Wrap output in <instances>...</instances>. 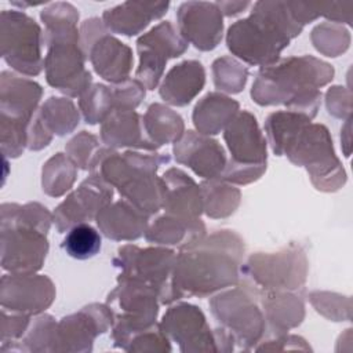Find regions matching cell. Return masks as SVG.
Returning <instances> with one entry per match:
<instances>
[{
    "label": "cell",
    "instance_id": "2",
    "mask_svg": "<svg viewBox=\"0 0 353 353\" xmlns=\"http://www.w3.org/2000/svg\"><path fill=\"white\" fill-rule=\"evenodd\" d=\"M334 74L330 63L313 55L280 58L258 70L251 98L259 106L284 105L287 110L313 120L321 103L320 88L327 85Z\"/></svg>",
    "mask_w": 353,
    "mask_h": 353
},
{
    "label": "cell",
    "instance_id": "6",
    "mask_svg": "<svg viewBox=\"0 0 353 353\" xmlns=\"http://www.w3.org/2000/svg\"><path fill=\"white\" fill-rule=\"evenodd\" d=\"M0 218L1 268L10 273L39 272L48 254L52 212L37 201L3 203Z\"/></svg>",
    "mask_w": 353,
    "mask_h": 353
},
{
    "label": "cell",
    "instance_id": "20",
    "mask_svg": "<svg viewBox=\"0 0 353 353\" xmlns=\"http://www.w3.org/2000/svg\"><path fill=\"white\" fill-rule=\"evenodd\" d=\"M181 36L199 51H212L223 36V14L216 3L185 1L176 11Z\"/></svg>",
    "mask_w": 353,
    "mask_h": 353
},
{
    "label": "cell",
    "instance_id": "1",
    "mask_svg": "<svg viewBox=\"0 0 353 353\" xmlns=\"http://www.w3.org/2000/svg\"><path fill=\"white\" fill-rule=\"evenodd\" d=\"M245 245L233 230L223 229L204 236L176 252L174 287L179 296L207 298L240 281Z\"/></svg>",
    "mask_w": 353,
    "mask_h": 353
},
{
    "label": "cell",
    "instance_id": "22",
    "mask_svg": "<svg viewBox=\"0 0 353 353\" xmlns=\"http://www.w3.org/2000/svg\"><path fill=\"white\" fill-rule=\"evenodd\" d=\"M168 8L170 1H124L105 10L101 19L110 33L132 37L164 17Z\"/></svg>",
    "mask_w": 353,
    "mask_h": 353
},
{
    "label": "cell",
    "instance_id": "44",
    "mask_svg": "<svg viewBox=\"0 0 353 353\" xmlns=\"http://www.w3.org/2000/svg\"><path fill=\"white\" fill-rule=\"evenodd\" d=\"M32 316L23 313H15L1 309V345L0 350L6 352L12 343L22 338L30 324Z\"/></svg>",
    "mask_w": 353,
    "mask_h": 353
},
{
    "label": "cell",
    "instance_id": "19",
    "mask_svg": "<svg viewBox=\"0 0 353 353\" xmlns=\"http://www.w3.org/2000/svg\"><path fill=\"white\" fill-rule=\"evenodd\" d=\"M57 295L54 281L46 274L10 273L1 276V309L37 316L48 309Z\"/></svg>",
    "mask_w": 353,
    "mask_h": 353
},
{
    "label": "cell",
    "instance_id": "41",
    "mask_svg": "<svg viewBox=\"0 0 353 353\" xmlns=\"http://www.w3.org/2000/svg\"><path fill=\"white\" fill-rule=\"evenodd\" d=\"M309 301L313 307L328 320L349 321L352 317L350 296L325 291H314L309 294Z\"/></svg>",
    "mask_w": 353,
    "mask_h": 353
},
{
    "label": "cell",
    "instance_id": "30",
    "mask_svg": "<svg viewBox=\"0 0 353 353\" xmlns=\"http://www.w3.org/2000/svg\"><path fill=\"white\" fill-rule=\"evenodd\" d=\"M239 112L240 103L236 99L214 91L204 95L196 103L192 120L197 132L210 137L225 130Z\"/></svg>",
    "mask_w": 353,
    "mask_h": 353
},
{
    "label": "cell",
    "instance_id": "31",
    "mask_svg": "<svg viewBox=\"0 0 353 353\" xmlns=\"http://www.w3.org/2000/svg\"><path fill=\"white\" fill-rule=\"evenodd\" d=\"M142 121L145 134L156 149L175 143L185 132L181 114L163 103H152L142 116Z\"/></svg>",
    "mask_w": 353,
    "mask_h": 353
},
{
    "label": "cell",
    "instance_id": "16",
    "mask_svg": "<svg viewBox=\"0 0 353 353\" xmlns=\"http://www.w3.org/2000/svg\"><path fill=\"white\" fill-rule=\"evenodd\" d=\"M114 314L106 303H90L57 323L52 353H90L98 335L112 330Z\"/></svg>",
    "mask_w": 353,
    "mask_h": 353
},
{
    "label": "cell",
    "instance_id": "38",
    "mask_svg": "<svg viewBox=\"0 0 353 353\" xmlns=\"http://www.w3.org/2000/svg\"><path fill=\"white\" fill-rule=\"evenodd\" d=\"M105 148L106 146L102 145V141H99L97 135L88 131H80L77 135L68 141L65 152L77 168L91 172Z\"/></svg>",
    "mask_w": 353,
    "mask_h": 353
},
{
    "label": "cell",
    "instance_id": "43",
    "mask_svg": "<svg viewBox=\"0 0 353 353\" xmlns=\"http://www.w3.org/2000/svg\"><path fill=\"white\" fill-rule=\"evenodd\" d=\"M114 109L135 110L146 95L145 85L137 79H127L119 84H112Z\"/></svg>",
    "mask_w": 353,
    "mask_h": 353
},
{
    "label": "cell",
    "instance_id": "34",
    "mask_svg": "<svg viewBox=\"0 0 353 353\" xmlns=\"http://www.w3.org/2000/svg\"><path fill=\"white\" fill-rule=\"evenodd\" d=\"M77 167L66 153H55L43 165L41 188L50 197H61L73 188Z\"/></svg>",
    "mask_w": 353,
    "mask_h": 353
},
{
    "label": "cell",
    "instance_id": "49",
    "mask_svg": "<svg viewBox=\"0 0 353 353\" xmlns=\"http://www.w3.org/2000/svg\"><path fill=\"white\" fill-rule=\"evenodd\" d=\"M352 14H353V1L328 3L327 11L324 12L323 17L332 23L352 25Z\"/></svg>",
    "mask_w": 353,
    "mask_h": 353
},
{
    "label": "cell",
    "instance_id": "28",
    "mask_svg": "<svg viewBox=\"0 0 353 353\" xmlns=\"http://www.w3.org/2000/svg\"><path fill=\"white\" fill-rule=\"evenodd\" d=\"M205 69L196 59H186L174 65L159 87L161 99L171 106L189 105L204 88Z\"/></svg>",
    "mask_w": 353,
    "mask_h": 353
},
{
    "label": "cell",
    "instance_id": "33",
    "mask_svg": "<svg viewBox=\"0 0 353 353\" xmlns=\"http://www.w3.org/2000/svg\"><path fill=\"white\" fill-rule=\"evenodd\" d=\"M44 127L58 137L74 131L80 123V112L74 102L66 97H50L37 110Z\"/></svg>",
    "mask_w": 353,
    "mask_h": 353
},
{
    "label": "cell",
    "instance_id": "21",
    "mask_svg": "<svg viewBox=\"0 0 353 353\" xmlns=\"http://www.w3.org/2000/svg\"><path fill=\"white\" fill-rule=\"evenodd\" d=\"M176 163L190 168L204 179L221 178L228 156L225 148L214 138L188 130L172 148Z\"/></svg>",
    "mask_w": 353,
    "mask_h": 353
},
{
    "label": "cell",
    "instance_id": "7",
    "mask_svg": "<svg viewBox=\"0 0 353 353\" xmlns=\"http://www.w3.org/2000/svg\"><path fill=\"white\" fill-rule=\"evenodd\" d=\"M281 156L305 167L313 186L321 192H336L346 183V171L338 159L328 128L306 121L284 142Z\"/></svg>",
    "mask_w": 353,
    "mask_h": 353
},
{
    "label": "cell",
    "instance_id": "25",
    "mask_svg": "<svg viewBox=\"0 0 353 353\" xmlns=\"http://www.w3.org/2000/svg\"><path fill=\"white\" fill-rule=\"evenodd\" d=\"M150 216L127 200L112 201L95 218L99 232L109 240L134 241L145 236Z\"/></svg>",
    "mask_w": 353,
    "mask_h": 353
},
{
    "label": "cell",
    "instance_id": "45",
    "mask_svg": "<svg viewBox=\"0 0 353 353\" xmlns=\"http://www.w3.org/2000/svg\"><path fill=\"white\" fill-rule=\"evenodd\" d=\"M325 106L331 116L341 120L352 117V92L342 85H334L325 92Z\"/></svg>",
    "mask_w": 353,
    "mask_h": 353
},
{
    "label": "cell",
    "instance_id": "9",
    "mask_svg": "<svg viewBox=\"0 0 353 353\" xmlns=\"http://www.w3.org/2000/svg\"><path fill=\"white\" fill-rule=\"evenodd\" d=\"M215 320L234 339L241 350H254L266 336V320L259 301V288L250 280H240L210 301Z\"/></svg>",
    "mask_w": 353,
    "mask_h": 353
},
{
    "label": "cell",
    "instance_id": "3",
    "mask_svg": "<svg viewBox=\"0 0 353 353\" xmlns=\"http://www.w3.org/2000/svg\"><path fill=\"white\" fill-rule=\"evenodd\" d=\"M303 28L290 1L261 0L254 3L248 17L228 28L226 46L243 62L263 68L276 63Z\"/></svg>",
    "mask_w": 353,
    "mask_h": 353
},
{
    "label": "cell",
    "instance_id": "32",
    "mask_svg": "<svg viewBox=\"0 0 353 353\" xmlns=\"http://www.w3.org/2000/svg\"><path fill=\"white\" fill-rule=\"evenodd\" d=\"M203 197V212L214 219L228 218L239 208L241 201L240 189L232 183L216 179H204L200 183Z\"/></svg>",
    "mask_w": 353,
    "mask_h": 353
},
{
    "label": "cell",
    "instance_id": "47",
    "mask_svg": "<svg viewBox=\"0 0 353 353\" xmlns=\"http://www.w3.org/2000/svg\"><path fill=\"white\" fill-rule=\"evenodd\" d=\"M52 141V134L44 127L43 121L39 117V113L33 116L29 127H28V149L30 150H41L50 145Z\"/></svg>",
    "mask_w": 353,
    "mask_h": 353
},
{
    "label": "cell",
    "instance_id": "23",
    "mask_svg": "<svg viewBox=\"0 0 353 353\" xmlns=\"http://www.w3.org/2000/svg\"><path fill=\"white\" fill-rule=\"evenodd\" d=\"M95 73L110 84L130 79L134 66L132 50L110 32L98 37L85 55Z\"/></svg>",
    "mask_w": 353,
    "mask_h": 353
},
{
    "label": "cell",
    "instance_id": "4",
    "mask_svg": "<svg viewBox=\"0 0 353 353\" xmlns=\"http://www.w3.org/2000/svg\"><path fill=\"white\" fill-rule=\"evenodd\" d=\"M40 18L44 23V73L48 85L68 98L80 97L91 84V72L85 68V55L77 29L79 11L66 1L48 4Z\"/></svg>",
    "mask_w": 353,
    "mask_h": 353
},
{
    "label": "cell",
    "instance_id": "11",
    "mask_svg": "<svg viewBox=\"0 0 353 353\" xmlns=\"http://www.w3.org/2000/svg\"><path fill=\"white\" fill-rule=\"evenodd\" d=\"M106 305L114 314L113 346L124 350L137 332L156 324L161 303L156 291L149 285L117 277V285L108 294Z\"/></svg>",
    "mask_w": 353,
    "mask_h": 353
},
{
    "label": "cell",
    "instance_id": "35",
    "mask_svg": "<svg viewBox=\"0 0 353 353\" xmlns=\"http://www.w3.org/2000/svg\"><path fill=\"white\" fill-rule=\"evenodd\" d=\"M55 319L51 314L40 313L30 320V324L21 339L12 343L6 352L52 353L55 342Z\"/></svg>",
    "mask_w": 353,
    "mask_h": 353
},
{
    "label": "cell",
    "instance_id": "18",
    "mask_svg": "<svg viewBox=\"0 0 353 353\" xmlns=\"http://www.w3.org/2000/svg\"><path fill=\"white\" fill-rule=\"evenodd\" d=\"M112 199L113 186L99 175L90 172V176L57 205L52 212V223L59 233H65L79 223L95 221L99 211L110 204Z\"/></svg>",
    "mask_w": 353,
    "mask_h": 353
},
{
    "label": "cell",
    "instance_id": "29",
    "mask_svg": "<svg viewBox=\"0 0 353 353\" xmlns=\"http://www.w3.org/2000/svg\"><path fill=\"white\" fill-rule=\"evenodd\" d=\"M207 234L204 222L200 218H182L164 214L149 223L145 232V240L157 245H174L186 248Z\"/></svg>",
    "mask_w": 353,
    "mask_h": 353
},
{
    "label": "cell",
    "instance_id": "39",
    "mask_svg": "<svg viewBox=\"0 0 353 353\" xmlns=\"http://www.w3.org/2000/svg\"><path fill=\"white\" fill-rule=\"evenodd\" d=\"M212 79L219 91L239 94L245 87L248 69L232 57H221L212 62Z\"/></svg>",
    "mask_w": 353,
    "mask_h": 353
},
{
    "label": "cell",
    "instance_id": "37",
    "mask_svg": "<svg viewBox=\"0 0 353 353\" xmlns=\"http://www.w3.org/2000/svg\"><path fill=\"white\" fill-rule=\"evenodd\" d=\"M79 110L87 124L102 123L114 110L110 85L91 84L79 97Z\"/></svg>",
    "mask_w": 353,
    "mask_h": 353
},
{
    "label": "cell",
    "instance_id": "13",
    "mask_svg": "<svg viewBox=\"0 0 353 353\" xmlns=\"http://www.w3.org/2000/svg\"><path fill=\"white\" fill-rule=\"evenodd\" d=\"M44 32L21 10H3L0 14L1 58L17 73L39 76L44 68Z\"/></svg>",
    "mask_w": 353,
    "mask_h": 353
},
{
    "label": "cell",
    "instance_id": "26",
    "mask_svg": "<svg viewBox=\"0 0 353 353\" xmlns=\"http://www.w3.org/2000/svg\"><path fill=\"white\" fill-rule=\"evenodd\" d=\"M99 137L105 146L116 150L128 148L132 150L157 152L145 134L142 116L131 109H114L101 123Z\"/></svg>",
    "mask_w": 353,
    "mask_h": 353
},
{
    "label": "cell",
    "instance_id": "17",
    "mask_svg": "<svg viewBox=\"0 0 353 353\" xmlns=\"http://www.w3.org/2000/svg\"><path fill=\"white\" fill-rule=\"evenodd\" d=\"M160 325L171 342L183 353L218 352L215 330L196 305L181 302L163 314Z\"/></svg>",
    "mask_w": 353,
    "mask_h": 353
},
{
    "label": "cell",
    "instance_id": "5",
    "mask_svg": "<svg viewBox=\"0 0 353 353\" xmlns=\"http://www.w3.org/2000/svg\"><path fill=\"white\" fill-rule=\"evenodd\" d=\"M168 163L167 153L132 149L120 153L106 146L91 174L99 175L124 200L152 216L163 207V183L157 170Z\"/></svg>",
    "mask_w": 353,
    "mask_h": 353
},
{
    "label": "cell",
    "instance_id": "42",
    "mask_svg": "<svg viewBox=\"0 0 353 353\" xmlns=\"http://www.w3.org/2000/svg\"><path fill=\"white\" fill-rule=\"evenodd\" d=\"M125 352H171V341L164 334L160 323L137 332L124 349Z\"/></svg>",
    "mask_w": 353,
    "mask_h": 353
},
{
    "label": "cell",
    "instance_id": "46",
    "mask_svg": "<svg viewBox=\"0 0 353 353\" xmlns=\"http://www.w3.org/2000/svg\"><path fill=\"white\" fill-rule=\"evenodd\" d=\"M287 349H298V350H310V346L306 341L298 335H280L270 339H263L261 343L255 346L254 350H287Z\"/></svg>",
    "mask_w": 353,
    "mask_h": 353
},
{
    "label": "cell",
    "instance_id": "27",
    "mask_svg": "<svg viewBox=\"0 0 353 353\" xmlns=\"http://www.w3.org/2000/svg\"><path fill=\"white\" fill-rule=\"evenodd\" d=\"M259 301L266 320V336L269 338L287 334L305 319L303 299L294 291L259 290Z\"/></svg>",
    "mask_w": 353,
    "mask_h": 353
},
{
    "label": "cell",
    "instance_id": "12",
    "mask_svg": "<svg viewBox=\"0 0 353 353\" xmlns=\"http://www.w3.org/2000/svg\"><path fill=\"white\" fill-rule=\"evenodd\" d=\"M120 270L117 277L132 279L153 288L161 305L179 301L174 287L176 252L164 245L141 248L134 244L121 245L112 261Z\"/></svg>",
    "mask_w": 353,
    "mask_h": 353
},
{
    "label": "cell",
    "instance_id": "14",
    "mask_svg": "<svg viewBox=\"0 0 353 353\" xmlns=\"http://www.w3.org/2000/svg\"><path fill=\"white\" fill-rule=\"evenodd\" d=\"M309 263L298 244L277 252H255L243 262L240 274L263 291H296L307 279Z\"/></svg>",
    "mask_w": 353,
    "mask_h": 353
},
{
    "label": "cell",
    "instance_id": "10",
    "mask_svg": "<svg viewBox=\"0 0 353 353\" xmlns=\"http://www.w3.org/2000/svg\"><path fill=\"white\" fill-rule=\"evenodd\" d=\"M223 139L230 157L221 179L232 185L258 181L268 167V141L256 117L248 110H240L225 127Z\"/></svg>",
    "mask_w": 353,
    "mask_h": 353
},
{
    "label": "cell",
    "instance_id": "15",
    "mask_svg": "<svg viewBox=\"0 0 353 353\" xmlns=\"http://www.w3.org/2000/svg\"><path fill=\"white\" fill-rule=\"evenodd\" d=\"M188 47V41L181 36L172 22H159L137 40L139 63L135 70V79L139 80L146 90L157 88L168 59L183 55Z\"/></svg>",
    "mask_w": 353,
    "mask_h": 353
},
{
    "label": "cell",
    "instance_id": "24",
    "mask_svg": "<svg viewBox=\"0 0 353 353\" xmlns=\"http://www.w3.org/2000/svg\"><path fill=\"white\" fill-rule=\"evenodd\" d=\"M163 183V207L165 214L182 218H200L203 197L200 185L183 170L171 167L160 176Z\"/></svg>",
    "mask_w": 353,
    "mask_h": 353
},
{
    "label": "cell",
    "instance_id": "50",
    "mask_svg": "<svg viewBox=\"0 0 353 353\" xmlns=\"http://www.w3.org/2000/svg\"><path fill=\"white\" fill-rule=\"evenodd\" d=\"M225 17H233L244 11L251 3L250 1H215Z\"/></svg>",
    "mask_w": 353,
    "mask_h": 353
},
{
    "label": "cell",
    "instance_id": "8",
    "mask_svg": "<svg viewBox=\"0 0 353 353\" xmlns=\"http://www.w3.org/2000/svg\"><path fill=\"white\" fill-rule=\"evenodd\" d=\"M43 88L17 73L0 74V146L7 159H17L28 148V127L39 110Z\"/></svg>",
    "mask_w": 353,
    "mask_h": 353
},
{
    "label": "cell",
    "instance_id": "40",
    "mask_svg": "<svg viewBox=\"0 0 353 353\" xmlns=\"http://www.w3.org/2000/svg\"><path fill=\"white\" fill-rule=\"evenodd\" d=\"M314 48L325 57H339L350 46V33L342 25L323 22L310 34Z\"/></svg>",
    "mask_w": 353,
    "mask_h": 353
},
{
    "label": "cell",
    "instance_id": "48",
    "mask_svg": "<svg viewBox=\"0 0 353 353\" xmlns=\"http://www.w3.org/2000/svg\"><path fill=\"white\" fill-rule=\"evenodd\" d=\"M80 46L81 50L84 52V55H87V51L90 50V47L94 44V41L101 37L102 34L108 33V28L103 25L102 19L94 17L90 19H85L81 25H80Z\"/></svg>",
    "mask_w": 353,
    "mask_h": 353
},
{
    "label": "cell",
    "instance_id": "36",
    "mask_svg": "<svg viewBox=\"0 0 353 353\" xmlns=\"http://www.w3.org/2000/svg\"><path fill=\"white\" fill-rule=\"evenodd\" d=\"M62 250L72 258L85 261L95 256L102 247L101 232L90 223H79L70 228L62 240Z\"/></svg>",
    "mask_w": 353,
    "mask_h": 353
}]
</instances>
